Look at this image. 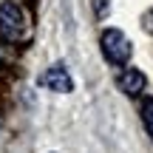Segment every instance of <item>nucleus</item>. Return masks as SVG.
Here are the masks:
<instances>
[{"instance_id":"nucleus-1","label":"nucleus","mask_w":153,"mask_h":153,"mask_svg":"<svg viewBox=\"0 0 153 153\" xmlns=\"http://www.w3.org/2000/svg\"><path fill=\"white\" fill-rule=\"evenodd\" d=\"M99 45H102V54L111 65H125L131 60V43H128V37L119 28H105Z\"/></svg>"},{"instance_id":"nucleus-2","label":"nucleus","mask_w":153,"mask_h":153,"mask_svg":"<svg viewBox=\"0 0 153 153\" xmlns=\"http://www.w3.org/2000/svg\"><path fill=\"white\" fill-rule=\"evenodd\" d=\"M26 31V14L17 3H0V34L6 40H17Z\"/></svg>"},{"instance_id":"nucleus-3","label":"nucleus","mask_w":153,"mask_h":153,"mask_svg":"<svg viewBox=\"0 0 153 153\" xmlns=\"http://www.w3.org/2000/svg\"><path fill=\"white\" fill-rule=\"evenodd\" d=\"M40 82H43L48 91H57V94H68L74 88V82H71V76H68L65 65H51L48 71L40 76Z\"/></svg>"},{"instance_id":"nucleus-4","label":"nucleus","mask_w":153,"mask_h":153,"mask_svg":"<svg viewBox=\"0 0 153 153\" xmlns=\"http://www.w3.org/2000/svg\"><path fill=\"white\" fill-rule=\"evenodd\" d=\"M119 88L128 94V97H136V94H142L145 91V74L142 71H136V68H125V71L119 74Z\"/></svg>"},{"instance_id":"nucleus-5","label":"nucleus","mask_w":153,"mask_h":153,"mask_svg":"<svg viewBox=\"0 0 153 153\" xmlns=\"http://www.w3.org/2000/svg\"><path fill=\"white\" fill-rule=\"evenodd\" d=\"M142 125H145V131H148V136L153 139V97H148L142 102Z\"/></svg>"},{"instance_id":"nucleus-6","label":"nucleus","mask_w":153,"mask_h":153,"mask_svg":"<svg viewBox=\"0 0 153 153\" xmlns=\"http://www.w3.org/2000/svg\"><path fill=\"white\" fill-rule=\"evenodd\" d=\"M142 28H145L148 34H153V9L145 11V17H142Z\"/></svg>"},{"instance_id":"nucleus-7","label":"nucleus","mask_w":153,"mask_h":153,"mask_svg":"<svg viewBox=\"0 0 153 153\" xmlns=\"http://www.w3.org/2000/svg\"><path fill=\"white\" fill-rule=\"evenodd\" d=\"M3 60H6V45L0 43V62H3Z\"/></svg>"}]
</instances>
